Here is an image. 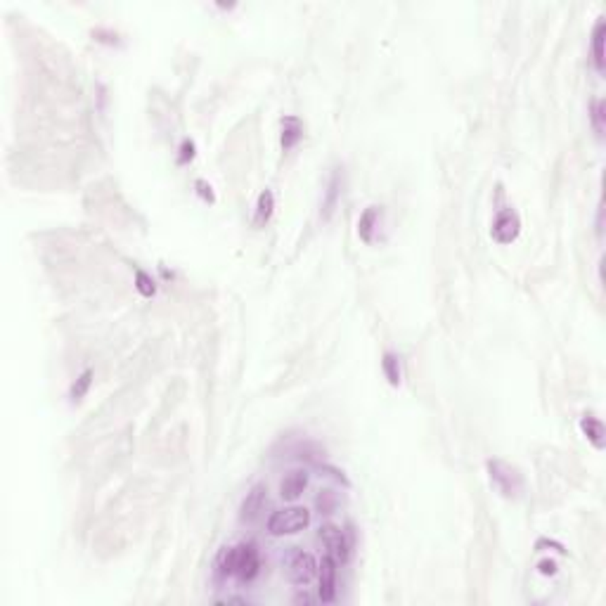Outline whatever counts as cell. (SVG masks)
I'll list each match as a JSON object with an SVG mask.
<instances>
[{
  "mask_svg": "<svg viewBox=\"0 0 606 606\" xmlns=\"http://www.w3.org/2000/svg\"><path fill=\"white\" fill-rule=\"evenodd\" d=\"M261 573V554L254 543H242L235 547H223L213 564L216 581L237 578L239 583H251Z\"/></svg>",
  "mask_w": 606,
  "mask_h": 606,
  "instance_id": "obj_1",
  "label": "cell"
},
{
  "mask_svg": "<svg viewBox=\"0 0 606 606\" xmlns=\"http://www.w3.org/2000/svg\"><path fill=\"white\" fill-rule=\"evenodd\" d=\"M310 521H313L310 509H305L301 505L284 507V509H277V512L270 514V519H268V533L275 535V538L301 533L303 528H308Z\"/></svg>",
  "mask_w": 606,
  "mask_h": 606,
  "instance_id": "obj_2",
  "label": "cell"
},
{
  "mask_svg": "<svg viewBox=\"0 0 606 606\" xmlns=\"http://www.w3.org/2000/svg\"><path fill=\"white\" fill-rule=\"evenodd\" d=\"M282 564L287 566V576L294 585L305 587L318 578V561L310 552H303L299 547H289V552L282 556Z\"/></svg>",
  "mask_w": 606,
  "mask_h": 606,
  "instance_id": "obj_3",
  "label": "cell"
},
{
  "mask_svg": "<svg viewBox=\"0 0 606 606\" xmlns=\"http://www.w3.org/2000/svg\"><path fill=\"white\" fill-rule=\"evenodd\" d=\"M488 476H490L493 486L502 493L505 497H517L523 490V476L519 474L517 466L502 462V459H488Z\"/></svg>",
  "mask_w": 606,
  "mask_h": 606,
  "instance_id": "obj_4",
  "label": "cell"
},
{
  "mask_svg": "<svg viewBox=\"0 0 606 606\" xmlns=\"http://www.w3.org/2000/svg\"><path fill=\"white\" fill-rule=\"evenodd\" d=\"M320 543L327 547L329 556L336 561V564H346L351 559V540L346 538V533L334 523H323L318 530Z\"/></svg>",
  "mask_w": 606,
  "mask_h": 606,
  "instance_id": "obj_5",
  "label": "cell"
},
{
  "mask_svg": "<svg viewBox=\"0 0 606 606\" xmlns=\"http://www.w3.org/2000/svg\"><path fill=\"white\" fill-rule=\"evenodd\" d=\"M490 235L497 244H512L519 239L521 235V218L514 211L512 206H505L495 213V221H493Z\"/></svg>",
  "mask_w": 606,
  "mask_h": 606,
  "instance_id": "obj_6",
  "label": "cell"
},
{
  "mask_svg": "<svg viewBox=\"0 0 606 606\" xmlns=\"http://www.w3.org/2000/svg\"><path fill=\"white\" fill-rule=\"evenodd\" d=\"M336 566L339 564H336L329 554L323 556V561H318V581H320L318 599L323 604H332L336 599Z\"/></svg>",
  "mask_w": 606,
  "mask_h": 606,
  "instance_id": "obj_7",
  "label": "cell"
},
{
  "mask_svg": "<svg viewBox=\"0 0 606 606\" xmlns=\"http://www.w3.org/2000/svg\"><path fill=\"white\" fill-rule=\"evenodd\" d=\"M266 505H268V488L263 484L251 486V490L246 493V497L242 500V507H239V521L254 523L263 514Z\"/></svg>",
  "mask_w": 606,
  "mask_h": 606,
  "instance_id": "obj_8",
  "label": "cell"
},
{
  "mask_svg": "<svg viewBox=\"0 0 606 606\" xmlns=\"http://www.w3.org/2000/svg\"><path fill=\"white\" fill-rule=\"evenodd\" d=\"M310 484V476L305 469H292L280 484V495L284 502H296L299 497L305 493V488Z\"/></svg>",
  "mask_w": 606,
  "mask_h": 606,
  "instance_id": "obj_9",
  "label": "cell"
},
{
  "mask_svg": "<svg viewBox=\"0 0 606 606\" xmlns=\"http://www.w3.org/2000/svg\"><path fill=\"white\" fill-rule=\"evenodd\" d=\"M339 199H341V169H334L329 175V182H327V190L323 197V208H320V218H323L325 223L332 221L336 206H339Z\"/></svg>",
  "mask_w": 606,
  "mask_h": 606,
  "instance_id": "obj_10",
  "label": "cell"
},
{
  "mask_svg": "<svg viewBox=\"0 0 606 606\" xmlns=\"http://www.w3.org/2000/svg\"><path fill=\"white\" fill-rule=\"evenodd\" d=\"M581 431H583V436H585L587 441L594 445V448L604 450V445H606V431H604V424H602V420H599V417L583 415Z\"/></svg>",
  "mask_w": 606,
  "mask_h": 606,
  "instance_id": "obj_11",
  "label": "cell"
},
{
  "mask_svg": "<svg viewBox=\"0 0 606 606\" xmlns=\"http://www.w3.org/2000/svg\"><path fill=\"white\" fill-rule=\"evenodd\" d=\"M303 138V123L299 116H284L282 119V149L289 152V149L296 147V142Z\"/></svg>",
  "mask_w": 606,
  "mask_h": 606,
  "instance_id": "obj_12",
  "label": "cell"
},
{
  "mask_svg": "<svg viewBox=\"0 0 606 606\" xmlns=\"http://www.w3.org/2000/svg\"><path fill=\"white\" fill-rule=\"evenodd\" d=\"M377 221H379V206H367L365 213L358 221V235L365 244L374 242V230H377Z\"/></svg>",
  "mask_w": 606,
  "mask_h": 606,
  "instance_id": "obj_13",
  "label": "cell"
},
{
  "mask_svg": "<svg viewBox=\"0 0 606 606\" xmlns=\"http://www.w3.org/2000/svg\"><path fill=\"white\" fill-rule=\"evenodd\" d=\"M272 211H275V195H272L270 190H263L259 195V202H256V213H254L256 228H263V225L270 221Z\"/></svg>",
  "mask_w": 606,
  "mask_h": 606,
  "instance_id": "obj_14",
  "label": "cell"
},
{
  "mask_svg": "<svg viewBox=\"0 0 606 606\" xmlns=\"http://www.w3.org/2000/svg\"><path fill=\"white\" fill-rule=\"evenodd\" d=\"M604 34H606V21L602 17L594 24V31H592V60L599 74H604Z\"/></svg>",
  "mask_w": 606,
  "mask_h": 606,
  "instance_id": "obj_15",
  "label": "cell"
},
{
  "mask_svg": "<svg viewBox=\"0 0 606 606\" xmlns=\"http://www.w3.org/2000/svg\"><path fill=\"white\" fill-rule=\"evenodd\" d=\"M604 119H606L604 100L602 98L592 100V105H589V123H592V128H594V133H597L599 140L604 138Z\"/></svg>",
  "mask_w": 606,
  "mask_h": 606,
  "instance_id": "obj_16",
  "label": "cell"
},
{
  "mask_svg": "<svg viewBox=\"0 0 606 606\" xmlns=\"http://www.w3.org/2000/svg\"><path fill=\"white\" fill-rule=\"evenodd\" d=\"M336 505H339V497H336L334 490H329V488H325V490L318 493V497H315V507H318L320 514H325V517H329V514H334Z\"/></svg>",
  "mask_w": 606,
  "mask_h": 606,
  "instance_id": "obj_17",
  "label": "cell"
},
{
  "mask_svg": "<svg viewBox=\"0 0 606 606\" xmlns=\"http://www.w3.org/2000/svg\"><path fill=\"white\" fill-rule=\"evenodd\" d=\"M382 367H384V374H386V379H389V384L391 386H398L400 384V362H398V356H396V353H384Z\"/></svg>",
  "mask_w": 606,
  "mask_h": 606,
  "instance_id": "obj_18",
  "label": "cell"
},
{
  "mask_svg": "<svg viewBox=\"0 0 606 606\" xmlns=\"http://www.w3.org/2000/svg\"><path fill=\"white\" fill-rule=\"evenodd\" d=\"M90 384H93V369H85V372L81 374V377L74 382L72 391H69V396H72L74 403H78L81 398H85V393H88Z\"/></svg>",
  "mask_w": 606,
  "mask_h": 606,
  "instance_id": "obj_19",
  "label": "cell"
},
{
  "mask_svg": "<svg viewBox=\"0 0 606 606\" xmlns=\"http://www.w3.org/2000/svg\"><path fill=\"white\" fill-rule=\"evenodd\" d=\"M136 289L147 299L157 294V284H154V280L144 270H136Z\"/></svg>",
  "mask_w": 606,
  "mask_h": 606,
  "instance_id": "obj_20",
  "label": "cell"
},
{
  "mask_svg": "<svg viewBox=\"0 0 606 606\" xmlns=\"http://www.w3.org/2000/svg\"><path fill=\"white\" fill-rule=\"evenodd\" d=\"M192 159H195V142H192V140H182L178 164H187V162H192Z\"/></svg>",
  "mask_w": 606,
  "mask_h": 606,
  "instance_id": "obj_21",
  "label": "cell"
},
{
  "mask_svg": "<svg viewBox=\"0 0 606 606\" xmlns=\"http://www.w3.org/2000/svg\"><path fill=\"white\" fill-rule=\"evenodd\" d=\"M195 187H197V192H199V197L204 202H208V204H213L216 202V197H213V190H211V185H208L206 180H197L195 182Z\"/></svg>",
  "mask_w": 606,
  "mask_h": 606,
  "instance_id": "obj_22",
  "label": "cell"
},
{
  "mask_svg": "<svg viewBox=\"0 0 606 606\" xmlns=\"http://www.w3.org/2000/svg\"><path fill=\"white\" fill-rule=\"evenodd\" d=\"M556 568H559V566H556V561H554V559H543V561H540V564H538V571L543 573V576H554Z\"/></svg>",
  "mask_w": 606,
  "mask_h": 606,
  "instance_id": "obj_23",
  "label": "cell"
},
{
  "mask_svg": "<svg viewBox=\"0 0 606 606\" xmlns=\"http://www.w3.org/2000/svg\"><path fill=\"white\" fill-rule=\"evenodd\" d=\"M602 230H604V206L599 204V213H597V235L602 237Z\"/></svg>",
  "mask_w": 606,
  "mask_h": 606,
  "instance_id": "obj_24",
  "label": "cell"
},
{
  "mask_svg": "<svg viewBox=\"0 0 606 606\" xmlns=\"http://www.w3.org/2000/svg\"><path fill=\"white\" fill-rule=\"evenodd\" d=\"M296 602H305V604H310V602H313V597H308V594L303 592V594H299V597H296Z\"/></svg>",
  "mask_w": 606,
  "mask_h": 606,
  "instance_id": "obj_25",
  "label": "cell"
}]
</instances>
